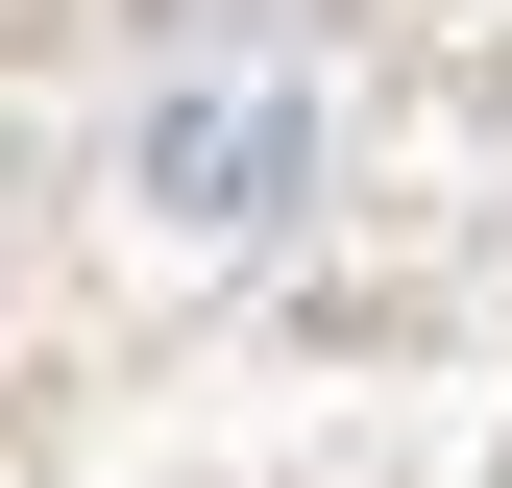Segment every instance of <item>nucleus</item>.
Listing matches in <instances>:
<instances>
[{
  "mask_svg": "<svg viewBox=\"0 0 512 488\" xmlns=\"http://www.w3.org/2000/svg\"><path fill=\"white\" fill-rule=\"evenodd\" d=\"M122 171H147L171 220H293V196H317V98H293V74H171Z\"/></svg>",
  "mask_w": 512,
  "mask_h": 488,
  "instance_id": "1",
  "label": "nucleus"
}]
</instances>
